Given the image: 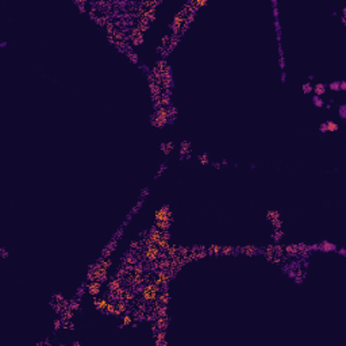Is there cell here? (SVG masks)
I'll list each match as a JSON object with an SVG mask.
<instances>
[{"mask_svg":"<svg viewBox=\"0 0 346 346\" xmlns=\"http://www.w3.org/2000/svg\"><path fill=\"white\" fill-rule=\"evenodd\" d=\"M0 253H2V257H3V258H7V257H8V253H7V251L4 250V249H0Z\"/></svg>","mask_w":346,"mask_h":346,"instance_id":"f5cc1de1","label":"cell"},{"mask_svg":"<svg viewBox=\"0 0 346 346\" xmlns=\"http://www.w3.org/2000/svg\"><path fill=\"white\" fill-rule=\"evenodd\" d=\"M178 249H180V247H178L177 245H173V246H169L168 249L165 250V253H166V256H168L169 258H172L176 254H178Z\"/></svg>","mask_w":346,"mask_h":346,"instance_id":"4316f807","label":"cell"},{"mask_svg":"<svg viewBox=\"0 0 346 346\" xmlns=\"http://www.w3.org/2000/svg\"><path fill=\"white\" fill-rule=\"evenodd\" d=\"M214 166H215V168H218V169H219V168H221V164H217V162H215Z\"/></svg>","mask_w":346,"mask_h":346,"instance_id":"9f6ffc18","label":"cell"},{"mask_svg":"<svg viewBox=\"0 0 346 346\" xmlns=\"http://www.w3.org/2000/svg\"><path fill=\"white\" fill-rule=\"evenodd\" d=\"M312 91H314L315 96H323L326 93V85L324 84H316L315 87H312Z\"/></svg>","mask_w":346,"mask_h":346,"instance_id":"44dd1931","label":"cell"},{"mask_svg":"<svg viewBox=\"0 0 346 346\" xmlns=\"http://www.w3.org/2000/svg\"><path fill=\"white\" fill-rule=\"evenodd\" d=\"M69 307H71L75 312H76L77 310H80V304L77 303V302H72V303H69Z\"/></svg>","mask_w":346,"mask_h":346,"instance_id":"7dc6e473","label":"cell"},{"mask_svg":"<svg viewBox=\"0 0 346 346\" xmlns=\"http://www.w3.org/2000/svg\"><path fill=\"white\" fill-rule=\"evenodd\" d=\"M199 162H200L202 165H207V164H210V157H208V154H207V153L200 154V156H199Z\"/></svg>","mask_w":346,"mask_h":346,"instance_id":"8d00e7d4","label":"cell"},{"mask_svg":"<svg viewBox=\"0 0 346 346\" xmlns=\"http://www.w3.org/2000/svg\"><path fill=\"white\" fill-rule=\"evenodd\" d=\"M99 264H100V265L103 266V268H105V269H108V268L112 265V261H111V258H110V257H101V260L99 261Z\"/></svg>","mask_w":346,"mask_h":346,"instance_id":"1f68e13d","label":"cell"},{"mask_svg":"<svg viewBox=\"0 0 346 346\" xmlns=\"http://www.w3.org/2000/svg\"><path fill=\"white\" fill-rule=\"evenodd\" d=\"M284 253L288 254V256H292V257L298 256V245H287V246H284Z\"/></svg>","mask_w":346,"mask_h":346,"instance_id":"7402d4cb","label":"cell"},{"mask_svg":"<svg viewBox=\"0 0 346 346\" xmlns=\"http://www.w3.org/2000/svg\"><path fill=\"white\" fill-rule=\"evenodd\" d=\"M160 148H161L162 152H164V154H166V156H168V154L173 150L174 145H173V142H164V144H161Z\"/></svg>","mask_w":346,"mask_h":346,"instance_id":"484cf974","label":"cell"},{"mask_svg":"<svg viewBox=\"0 0 346 346\" xmlns=\"http://www.w3.org/2000/svg\"><path fill=\"white\" fill-rule=\"evenodd\" d=\"M168 327V316H157L152 330L153 333H157L158 330H166Z\"/></svg>","mask_w":346,"mask_h":346,"instance_id":"52a82bcc","label":"cell"},{"mask_svg":"<svg viewBox=\"0 0 346 346\" xmlns=\"http://www.w3.org/2000/svg\"><path fill=\"white\" fill-rule=\"evenodd\" d=\"M104 28H105V31H107V34H108V35H112L114 32H115V30H116V26L114 24L112 20H110V22L104 26Z\"/></svg>","mask_w":346,"mask_h":346,"instance_id":"f546056e","label":"cell"},{"mask_svg":"<svg viewBox=\"0 0 346 346\" xmlns=\"http://www.w3.org/2000/svg\"><path fill=\"white\" fill-rule=\"evenodd\" d=\"M283 237H284V233L281 231V229H276L275 233H273V239H275V242H279Z\"/></svg>","mask_w":346,"mask_h":346,"instance_id":"f35d334b","label":"cell"},{"mask_svg":"<svg viewBox=\"0 0 346 346\" xmlns=\"http://www.w3.org/2000/svg\"><path fill=\"white\" fill-rule=\"evenodd\" d=\"M264 253V256H265V258L268 260V261H272V260H273V257H275V245H269L266 247L265 250L262 251Z\"/></svg>","mask_w":346,"mask_h":346,"instance_id":"ffe728a7","label":"cell"},{"mask_svg":"<svg viewBox=\"0 0 346 346\" xmlns=\"http://www.w3.org/2000/svg\"><path fill=\"white\" fill-rule=\"evenodd\" d=\"M157 246L160 247V250H161V251H165V250L170 246V245H169V238H165L164 235H162V238H161V239H158V241H157Z\"/></svg>","mask_w":346,"mask_h":346,"instance_id":"d4e9b609","label":"cell"},{"mask_svg":"<svg viewBox=\"0 0 346 346\" xmlns=\"http://www.w3.org/2000/svg\"><path fill=\"white\" fill-rule=\"evenodd\" d=\"M104 312H105V314H110V315H114V314H115V303L108 302V304H107V307H105Z\"/></svg>","mask_w":346,"mask_h":346,"instance_id":"d590c367","label":"cell"},{"mask_svg":"<svg viewBox=\"0 0 346 346\" xmlns=\"http://www.w3.org/2000/svg\"><path fill=\"white\" fill-rule=\"evenodd\" d=\"M312 101H314V104L316 105V107H322V105H323V100L320 99L319 96H315L314 99H312Z\"/></svg>","mask_w":346,"mask_h":346,"instance_id":"ee69618b","label":"cell"},{"mask_svg":"<svg viewBox=\"0 0 346 346\" xmlns=\"http://www.w3.org/2000/svg\"><path fill=\"white\" fill-rule=\"evenodd\" d=\"M81 344L79 342V341H75V342H73V346H80Z\"/></svg>","mask_w":346,"mask_h":346,"instance_id":"11a10c76","label":"cell"},{"mask_svg":"<svg viewBox=\"0 0 346 346\" xmlns=\"http://www.w3.org/2000/svg\"><path fill=\"white\" fill-rule=\"evenodd\" d=\"M239 251H241L242 254H245V256H249V257H251V256H256L258 253V249H257V246H254V245H247V246H243V247H239Z\"/></svg>","mask_w":346,"mask_h":346,"instance_id":"9c48e42d","label":"cell"},{"mask_svg":"<svg viewBox=\"0 0 346 346\" xmlns=\"http://www.w3.org/2000/svg\"><path fill=\"white\" fill-rule=\"evenodd\" d=\"M206 251H207V254H210V256H219V254L222 253V246L211 245L208 249H206Z\"/></svg>","mask_w":346,"mask_h":346,"instance_id":"cb8c5ba5","label":"cell"},{"mask_svg":"<svg viewBox=\"0 0 346 346\" xmlns=\"http://www.w3.org/2000/svg\"><path fill=\"white\" fill-rule=\"evenodd\" d=\"M156 315L157 316H168V306L162 304V306L156 311Z\"/></svg>","mask_w":346,"mask_h":346,"instance_id":"d6a6232c","label":"cell"},{"mask_svg":"<svg viewBox=\"0 0 346 346\" xmlns=\"http://www.w3.org/2000/svg\"><path fill=\"white\" fill-rule=\"evenodd\" d=\"M130 324H133V316L130 314L123 315V318H122V327L130 326Z\"/></svg>","mask_w":346,"mask_h":346,"instance_id":"4dcf8cb0","label":"cell"},{"mask_svg":"<svg viewBox=\"0 0 346 346\" xmlns=\"http://www.w3.org/2000/svg\"><path fill=\"white\" fill-rule=\"evenodd\" d=\"M161 290H162V288L158 285L157 283L152 281V283H149V284H145V285L141 288L139 294H141L142 300H144L145 303H149V302H153L154 299H157V296L161 292Z\"/></svg>","mask_w":346,"mask_h":346,"instance_id":"6da1fadb","label":"cell"},{"mask_svg":"<svg viewBox=\"0 0 346 346\" xmlns=\"http://www.w3.org/2000/svg\"><path fill=\"white\" fill-rule=\"evenodd\" d=\"M126 56L129 57V60L131 61L133 64H138V56L135 54V53H133V51H129V53H126Z\"/></svg>","mask_w":346,"mask_h":346,"instance_id":"60d3db41","label":"cell"},{"mask_svg":"<svg viewBox=\"0 0 346 346\" xmlns=\"http://www.w3.org/2000/svg\"><path fill=\"white\" fill-rule=\"evenodd\" d=\"M142 256H144V258L146 260V261H149V262L154 264L158 258H160V256H161V250H160V247H158L157 245L145 246L144 251H142Z\"/></svg>","mask_w":346,"mask_h":346,"instance_id":"277c9868","label":"cell"},{"mask_svg":"<svg viewBox=\"0 0 346 346\" xmlns=\"http://www.w3.org/2000/svg\"><path fill=\"white\" fill-rule=\"evenodd\" d=\"M270 225L273 226L275 230H276V229H281V226H283L281 218H277V219H273V221H270Z\"/></svg>","mask_w":346,"mask_h":346,"instance_id":"ab89813d","label":"cell"},{"mask_svg":"<svg viewBox=\"0 0 346 346\" xmlns=\"http://www.w3.org/2000/svg\"><path fill=\"white\" fill-rule=\"evenodd\" d=\"M339 115L342 119H346V105H341L339 107Z\"/></svg>","mask_w":346,"mask_h":346,"instance_id":"bcb514c9","label":"cell"},{"mask_svg":"<svg viewBox=\"0 0 346 346\" xmlns=\"http://www.w3.org/2000/svg\"><path fill=\"white\" fill-rule=\"evenodd\" d=\"M127 311V303L126 302H123V300H116V303H115V314L114 315H122V314H124V312Z\"/></svg>","mask_w":346,"mask_h":346,"instance_id":"8fae6325","label":"cell"},{"mask_svg":"<svg viewBox=\"0 0 346 346\" xmlns=\"http://www.w3.org/2000/svg\"><path fill=\"white\" fill-rule=\"evenodd\" d=\"M150 120H152V124L156 126V127H158V129L166 126L170 122L169 107H160V108H157Z\"/></svg>","mask_w":346,"mask_h":346,"instance_id":"7a4b0ae2","label":"cell"},{"mask_svg":"<svg viewBox=\"0 0 346 346\" xmlns=\"http://www.w3.org/2000/svg\"><path fill=\"white\" fill-rule=\"evenodd\" d=\"M122 284H123V279L116 277V279H114V280H111V281L108 283V290H110V291L118 290V288L122 287Z\"/></svg>","mask_w":346,"mask_h":346,"instance_id":"ac0fdd59","label":"cell"},{"mask_svg":"<svg viewBox=\"0 0 346 346\" xmlns=\"http://www.w3.org/2000/svg\"><path fill=\"white\" fill-rule=\"evenodd\" d=\"M73 315H75V311H73L71 307H68V308H65V310L62 311L61 318H62V319H72Z\"/></svg>","mask_w":346,"mask_h":346,"instance_id":"83f0119b","label":"cell"},{"mask_svg":"<svg viewBox=\"0 0 346 346\" xmlns=\"http://www.w3.org/2000/svg\"><path fill=\"white\" fill-rule=\"evenodd\" d=\"M280 217H281V215H280V212H279V211H276V210H269V211L266 212V219H268L269 222L273 221V219H277V218H280Z\"/></svg>","mask_w":346,"mask_h":346,"instance_id":"f1b7e54d","label":"cell"},{"mask_svg":"<svg viewBox=\"0 0 346 346\" xmlns=\"http://www.w3.org/2000/svg\"><path fill=\"white\" fill-rule=\"evenodd\" d=\"M235 253V249L233 246H222V253L223 256H231Z\"/></svg>","mask_w":346,"mask_h":346,"instance_id":"836d02e7","label":"cell"},{"mask_svg":"<svg viewBox=\"0 0 346 346\" xmlns=\"http://www.w3.org/2000/svg\"><path fill=\"white\" fill-rule=\"evenodd\" d=\"M172 217H173V212L170 211L168 206L161 207L160 210H157L154 212V219L156 221H172Z\"/></svg>","mask_w":346,"mask_h":346,"instance_id":"5b68a950","label":"cell"},{"mask_svg":"<svg viewBox=\"0 0 346 346\" xmlns=\"http://www.w3.org/2000/svg\"><path fill=\"white\" fill-rule=\"evenodd\" d=\"M339 91H346V83L345 81H339Z\"/></svg>","mask_w":346,"mask_h":346,"instance_id":"f907efd6","label":"cell"},{"mask_svg":"<svg viewBox=\"0 0 346 346\" xmlns=\"http://www.w3.org/2000/svg\"><path fill=\"white\" fill-rule=\"evenodd\" d=\"M166 331L165 330H158L157 333H154V342H156L157 346L160 345H166Z\"/></svg>","mask_w":346,"mask_h":346,"instance_id":"30bf717a","label":"cell"},{"mask_svg":"<svg viewBox=\"0 0 346 346\" xmlns=\"http://www.w3.org/2000/svg\"><path fill=\"white\" fill-rule=\"evenodd\" d=\"M157 299L160 300L161 304H165V306H168V303H169V300H170V294H169V292L166 291V290H164L162 292H160V294H158Z\"/></svg>","mask_w":346,"mask_h":346,"instance_id":"2e32d148","label":"cell"},{"mask_svg":"<svg viewBox=\"0 0 346 346\" xmlns=\"http://www.w3.org/2000/svg\"><path fill=\"white\" fill-rule=\"evenodd\" d=\"M62 327V319H57L56 322H54V330L57 331L58 330V329H61Z\"/></svg>","mask_w":346,"mask_h":346,"instance_id":"c3c4849f","label":"cell"},{"mask_svg":"<svg viewBox=\"0 0 346 346\" xmlns=\"http://www.w3.org/2000/svg\"><path fill=\"white\" fill-rule=\"evenodd\" d=\"M339 254H342V256H346V250H345V249H339Z\"/></svg>","mask_w":346,"mask_h":346,"instance_id":"db71d44e","label":"cell"},{"mask_svg":"<svg viewBox=\"0 0 346 346\" xmlns=\"http://www.w3.org/2000/svg\"><path fill=\"white\" fill-rule=\"evenodd\" d=\"M0 46H2V47H6L7 43H6V42H2V45H0Z\"/></svg>","mask_w":346,"mask_h":346,"instance_id":"6f0895ef","label":"cell"},{"mask_svg":"<svg viewBox=\"0 0 346 346\" xmlns=\"http://www.w3.org/2000/svg\"><path fill=\"white\" fill-rule=\"evenodd\" d=\"M318 249L323 250V251H333V250H337V247H335V245H333V243L324 241V242H322V243H319V245H318Z\"/></svg>","mask_w":346,"mask_h":346,"instance_id":"603a6c76","label":"cell"},{"mask_svg":"<svg viewBox=\"0 0 346 346\" xmlns=\"http://www.w3.org/2000/svg\"><path fill=\"white\" fill-rule=\"evenodd\" d=\"M107 270L105 268H103L100 265L99 262L96 264L95 266L91 268V270H89L88 273V280L89 281H104L105 279H107Z\"/></svg>","mask_w":346,"mask_h":346,"instance_id":"3957f363","label":"cell"},{"mask_svg":"<svg viewBox=\"0 0 346 346\" xmlns=\"http://www.w3.org/2000/svg\"><path fill=\"white\" fill-rule=\"evenodd\" d=\"M138 262H139V261H138V257H137V256H134V254L126 256V258L123 260V264H124L126 266H134V265H137Z\"/></svg>","mask_w":346,"mask_h":346,"instance_id":"e0dca14e","label":"cell"},{"mask_svg":"<svg viewBox=\"0 0 346 346\" xmlns=\"http://www.w3.org/2000/svg\"><path fill=\"white\" fill-rule=\"evenodd\" d=\"M207 0H197V6H199V8L200 7H203V6H207Z\"/></svg>","mask_w":346,"mask_h":346,"instance_id":"681fc988","label":"cell"},{"mask_svg":"<svg viewBox=\"0 0 346 346\" xmlns=\"http://www.w3.org/2000/svg\"><path fill=\"white\" fill-rule=\"evenodd\" d=\"M107 304H108L107 299H99V298H96V296H93V306L96 307V310L104 311L105 307H107Z\"/></svg>","mask_w":346,"mask_h":346,"instance_id":"7c38bea8","label":"cell"},{"mask_svg":"<svg viewBox=\"0 0 346 346\" xmlns=\"http://www.w3.org/2000/svg\"><path fill=\"white\" fill-rule=\"evenodd\" d=\"M326 130L327 131H337V130H338V124L333 120H329V122H326Z\"/></svg>","mask_w":346,"mask_h":346,"instance_id":"e575fe53","label":"cell"},{"mask_svg":"<svg viewBox=\"0 0 346 346\" xmlns=\"http://www.w3.org/2000/svg\"><path fill=\"white\" fill-rule=\"evenodd\" d=\"M123 291H124V288H122V287L118 288V290L110 291V294H108L110 299H111V300H120L122 295H123Z\"/></svg>","mask_w":346,"mask_h":346,"instance_id":"d6986e66","label":"cell"},{"mask_svg":"<svg viewBox=\"0 0 346 346\" xmlns=\"http://www.w3.org/2000/svg\"><path fill=\"white\" fill-rule=\"evenodd\" d=\"M170 225H172V221H156L154 227L161 231H169Z\"/></svg>","mask_w":346,"mask_h":346,"instance_id":"9a60e30c","label":"cell"},{"mask_svg":"<svg viewBox=\"0 0 346 346\" xmlns=\"http://www.w3.org/2000/svg\"><path fill=\"white\" fill-rule=\"evenodd\" d=\"M329 88L331 91H339V81H334V83H330L329 84Z\"/></svg>","mask_w":346,"mask_h":346,"instance_id":"b9f144b4","label":"cell"},{"mask_svg":"<svg viewBox=\"0 0 346 346\" xmlns=\"http://www.w3.org/2000/svg\"><path fill=\"white\" fill-rule=\"evenodd\" d=\"M303 92L304 93H311L312 92V85L310 83H306L303 85Z\"/></svg>","mask_w":346,"mask_h":346,"instance_id":"7bdbcfd3","label":"cell"},{"mask_svg":"<svg viewBox=\"0 0 346 346\" xmlns=\"http://www.w3.org/2000/svg\"><path fill=\"white\" fill-rule=\"evenodd\" d=\"M191 153V144L188 141H184V142H181V145H180V160L183 161L184 160V157L187 156V154H189Z\"/></svg>","mask_w":346,"mask_h":346,"instance_id":"4fadbf2b","label":"cell"},{"mask_svg":"<svg viewBox=\"0 0 346 346\" xmlns=\"http://www.w3.org/2000/svg\"><path fill=\"white\" fill-rule=\"evenodd\" d=\"M141 245H142V242H139V241H134V242L130 243V247H131V249H134V250H138V249H141Z\"/></svg>","mask_w":346,"mask_h":346,"instance_id":"f6af8a7d","label":"cell"},{"mask_svg":"<svg viewBox=\"0 0 346 346\" xmlns=\"http://www.w3.org/2000/svg\"><path fill=\"white\" fill-rule=\"evenodd\" d=\"M129 32H130L129 41H131V43L134 45V46H138V45H141L142 42H144V34H142L135 26H133L131 28H130Z\"/></svg>","mask_w":346,"mask_h":346,"instance_id":"8992f818","label":"cell"},{"mask_svg":"<svg viewBox=\"0 0 346 346\" xmlns=\"http://www.w3.org/2000/svg\"><path fill=\"white\" fill-rule=\"evenodd\" d=\"M134 299H135V291H131V290H124L123 295L120 298V300H123L126 303H131L134 302Z\"/></svg>","mask_w":346,"mask_h":346,"instance_id":"5bb4252c","label":"cell"},{"mask_svg":"<svg viewBox=\"0 0 346 346\" xmlns=\"http://www.w3.org/2000/svg\"><path fill=\"white\" fill-rule=\"evenodd\" d=\"M85 288H87L89 295L97 296L100 294V290H101V283L100 281H89L87 285H85Z\"/></svg>","mask_w":346,"mask_h":346,"instance_id":"ba28073f","label":"cell"},{"mask_svg":"<svg viewBox=\"0 0 346 346\" xmlns=\"http://www.w3.org/2000/svg\"><path fill=\"white\" fill-rule=\"evenodd\" d=\"M62 319V318H61ZM62 329H69V330H73L75 329V324L72 323L71 319H62Z\"/></svg>","mask_w":346,"mask_h":346,"instance_id":"74e56055","label":"cell"},{"mask_svg":"<svg viewBox=\"0 0 346 346\" xmlns=\"http://www.w3.org/2000/svg\"><path fill=\"white\" fill-rule=\"evenodd\" d=\"M319 131L320 133H327V130H326V123H322L319 126Z\"/></svg>","mask_w":346,"mask_h":346,"instance_id":"816d5d0a","label":"cell"}]
</instances>
